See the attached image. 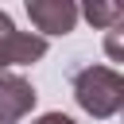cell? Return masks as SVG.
<instances>
[{
	"label": "cell",
	"instance_id": "obj_1",
	"mask_svg": "<svg viewBox=\"0 0 124 124\" xmlns=\"http://www.w3.org/2000/svg\"><path fill=\"white\" fill-rule=\"evenodd\" d=\"M70 85H74V101L93 120H108L124 108V78L112 66H93L89 62V66L74 70Z\"/></svg>",
	"mask_w": 124,
	"mask_h": 124
},
{
	"label": "cell",
	"instance_id": "obj_2",
	"mask_svg": "<svg viewBox=\"0 0 124 124\" xmlns=\"http://www.w3.org/2000/svg\"><path fill=\"white\" fill-rule=\"evenodd\" d=\"M46 54V39L31 31H16L12 16L0 12V70L4 66H31Z\"/></svg>",
	"mask_w": 124,
	"mask_h": 124
},
{
	"label": "cell",
	"instance_id": "obj_3",
	"mask_svg": "<svg viewBox=\"0 0 124 124\" xmlns=\"http://www.w3.org/2000/svg\"><path fill=\"white\" fill-rule=\"evenodd\" d=\"M35 108V89L23 74L0 70V124H16Z\"/></svg>",
	"mask_w": 124,
	"mask_h": 124
},
{
	"label": "cell",
	"instance_id": "obj_4",
	"mask_svg": "<svg viewBox=\"0 0 124 124\" xmlns=\"http://www.w3.org/2000/svg\"><path fill=\"white\" fill-rule=\"evenodd\" d=\"M27 16L35 23V31L46 35H70L78 23V8L70 0H27Z\"/></svg>",
	"mask_w": 124,
	"mask_h": 124
},
{
	"label": "cell",
	"instance_id": "obj_5",
	"mask_svg": "<svg viewBox=\"0 0 124 124\" xmlns=\"http://www.w3.org/2000/svg\"><path fill=\"white\" fill-rule=\"evenodd\" d=\"M78 16H85L93 27H116V23H124V8L120 4H85V12H78Z\"/></svg>",
	"mask_w": 124,
	"mask_h": 124
},
{
	"label": "cell",
	"instance_id": "obj_6",
	"mask_svg": "<svg viewBox=\"0 0 124 124\" xmlns=\"http://www.w3.org/2000/svg\"><path fill=\"white\" fill-rule=\"evenodd\" d=\"M105 50H108V58H124V23H116V27H108V35H105Z\"/></svg>",
	"mask_w": 124,
	"mask_h": 124
},
{
	"label": "cell",
	"instance_id": "obj_7",
	"mask_svg": "<svg viewBox=\"0 0 124 124\" xmlns=\"http://www.w3.org/2000/svg\"><path fill=\"white\" fill-rule=\"evenodd\" d=\"M31 124H78L74 116H66V112H43L39 120H31Z\"/></svg>",
	"mask_w": 124,
	"mask_h": 124
}]
</instances>
